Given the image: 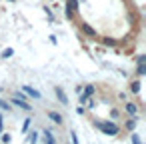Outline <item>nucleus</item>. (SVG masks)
I'll return each mask as SVG.
<instances>
[{
  "instance_id": "nucleus-4",
  "label": "nucleus",
  "mask_w": 146,
  "mask_h": 144,
  "mask_svg": "<svg viewBox=\"0 0 146 144\" xmlns=\"http://www.w3.org/2000/svg\"><path fill=\"white\" fill-rule=\"evenodd\" d=\"M22 92L28 96V98H34V100H40L42 98V94L38 92V90H34V88H30V86H22Z\"/></svg>"
},
{
  "instance_id": "nucleus-13",
  "label": "nucleus",
  "mask_w": 146,
  "mask_h": 144,
  "mask_svg": "<svg viewBox=\"0 0 146 144\" xmlns=\"http://www.w3.org/2000/svg\"><path fill=\"white\" fill-rule=\"evenodd\" d=\"M12 54H14V50H12V48H6V50L2 52V58H10Z\"/></svg>"
},
{
  "instance_id": "nucleus-9",
  "label": "nucleus",
  "mask_w": 146,
  "mask_h": 144,
  "mask_svg": "<svg viewBox=\"0 0 146 144\" xmlns=\"http://www.w3.org/2000/svg\"><path fill=\"white\" fill-rule=\"evenodd\" d=\"M130 90H132V94H138V92H140V80H134V82L130 84Z\"/></svg>"
},
{
  "instance_id": "nucleus-5",
  "label": "nucleus",
  "mask_w": 146,
  "mask_h": 144,
  "mask_svg": "<svg viewBox=\"0 0 146 144\" xmlns=\"http://www.w3.org/2000/svg\"><path fill=\"white\" fill-rule=\"evenodd\" d=\"M10 104H12V106H18V108H22V110H32V106H30L26 100H18V98H14V96L10 98Z\"/></svg>"
},
{
  "instance_id": "nucleus-16",
  "label": "nucleus",
  "mask_w": 146,
  "mask_h": 144,
  "mask_svg": "<svg viewBox=\"0 0 146 144\" xmlns=\"http://www.w3.org/2000/svg\"><path fill=\"white\" fill-rule=\"evenodd\" d=\"M2 130H4V116L0 114V132H2Z\"/></svg>"
},
{
  "instance_id": "nucleus-19",
  "label": "nucleus",
  "mask_w": 146,
  "mask_h": 144,
  "mask_svg": "<svg viewBox=\"0 0 146 144\" xmlns=\"http://www.w3.org/2000/svg\"><path fill=\"white\" fill-rule=\"evenodd\" d=\"M132 142H134V144H140V138H138L136 134H132Z\"/></svg>"
},
{
  "instance_id": "nucleus-15",
  "label": "nucleus",
  "mask_w": 146,
  "mask_h": 144,
  "mask_svg": "<svg viewBox=\"0 0 146 144\" xmlns=\"http://www.w3.org/2000/svg\"><path fill=\"white\" fill-rule=\"evenodd\" d=\"M76 114H80V116H82V114H86V108H84V106L80 104V106L76 108Z\"/></svg>"
},
{
  "instance_id": "nucleus-12",
  "label": "nucleus",
  "mask_w": 146,
  "mask_h": 144,
  "mask_svg": "<svg viewBox=\"0 0 146 144\" xmlns=\"http://www.w3.org/2000/svg\"><path fill=\"white\" fill-rule=\"evenodd\" d=\"M88 100H90V96H88V94H84V92H82V94H80V98H78V102H80L82 106H84V104H86Z\"/></svg>"
},
{
  "instance_id": "nucleus-1",
  "label": "nucleus",
  "mask_w": 146,
  "mask_h": 144,
  "mask_svg": "<svg viewBox=\"0 0 146 144\" xmlns=\"http://www.w3.org/2000/svg\"><path fill=\"white\" fill-rule=\"evenodd\" d=\"M94 126L100 132H104L106 136H118L120 134V126L112 120H94Z\"/></svg>"
},
{
  "instance_id": "nucleus-6",
  "label": "nucleus",
  "mask_w": 146,
  "mask_h": 144,
  "mask_svg": "<svg viewBox=\"0 0 146 144\" xmlns=\"http://www.w3.org/2000/svg\"><path fill=\"white\" fill-rule=\"evenodd\" d=\"M54 92H56V98H58V102L60 104H64V106H68V98H66V92L60 88V86H56L54 88Z\"/></svg>"
},
{
  "instance_id": "nucleus-2",
  "label": "nucleus",
  "mask_w": 146,
  "mask_h": 144,
  "mask_svg": "<svg viewBox=\"0 0 146 144\" xmlns=\"http://www.w3.org/2000/svg\"><path fill=\"white\" fill-rule=\"evenodd\" d=\"M124 114L138 118V114H140V106H138L134 100H124Z\"/></svg>"
},
{
  "instance_id": "nucleus-8",
  "label": "nucleus",
  "mask_w": 146,
  "mask_h": 144,
  "mask_svg": "<svg viewBox=\"0 0 146 144\" xmlns=\"http://www.w3.org/2000/svg\"><path fill=\"white\" fill-rule=\"evenodd\" d=\"M134 128H136V118H134V116H130V118L126 120V124H124V130H128V132H130V130H134Z\"/></svg>"
},
{
  "instance_id": "nucleus-10",
  "label": "nucleus",
  "mask_w": 146,
  "mask_h": 144,
  "mask_svg": "<svg viewBox=\"0 0 146 144\" xmlns=\"http://www.w3.org/2000/svg\"><path fill=\"white\" fill-rule=\"evenodd\" d=\"M120 116H122V112H120L118 108H112V110H110V118H112V120H118Z\"/></svg>"
},
{
  "instance_id": "nucleus-3",
  "label": "nucleus",
  "mask_w": 146,
  "mask_h": 144,
  "mask_svg": "<svg viewBox=\"0 0 146 144\" xmlns=\"http://www.w3.org/2000/svg\"><path fill=\"white\" fill-rule=\"evenodd\" d=\"M48 118H50L54 124H58V126L64 124V118H62V114H60L58 110H48Z\"/></svg>"
},
{
  "instance_id": "nucleus-17",
  "label": "nucleus",
  "mask_w": 146,
  "mask_h": 144,
  "mask_svg": "<svg viewBox=\"0 0 146 144\" xmlns=\"http://www.w3.org/2000/svg\"><path fill=\"white\" fill-rule=\"evenodd\" d=\"M2 140H4V144H8V142H10V134H4Z\"/></svg>"
},
{
  "instance_id": "nucleus-18",
  "label": "nucleus",
  "mask_w": 146,
  "mask_h": 144,
  "mask_svg": "<svg viewBox=\"0 0 146 144\" xmlns=\"http://www.w3.org/2000/svg\"><path fill=\"white\" fill-rule=\"evenodd\" d=\"M36 138H38V136H36V132H32V134H30V142L34 144V142H36Z\"/></svg>"
},
{
  "instance_id": "nucleus-7",
  "label": "nucleus",
  "mask_w": 146,
  "mask_h": 144,
  "mask_svg": "<svg viewBox=\"0 0 146 144\" xmlns=\"http://www.w3.org/2000/svg\"><path fill=\"white\" fill-rule=\"evenodd\" d=\"M42 136H44V142H46V144H56V140H54V136H52V132H50L48 128L42 130Z\"/></svg>"
},
{
  "instance_id": "nucleus-14",
  "label": "nucleus",
  "mask_w": 146,
  "mask_h": 144,
  "mask_svg": "<svg viewBox=\"0 0 146 144\" xmlns=\"http://www.w3.org/2000/svg\"><path fill=\"white\" fill-rule=\"evenodd\" d=\"M28 128H30V118H26V120H24V126H22V132H28Z\"/></svg>"
},
{
  "instance_id": "nucleus-11",
  "label": "nucleus",
  "mask_w": 146,
  "mask_h": 144,
  "mask_svg": "<svg viewBox=\"0 0 146 144\" xmlns=\"http://www.w3.org/2000/svg\"><path fill=\"white\" fill-rule=\"evenodd\" d=\"M94 90H96V88H94L92 84H86V86H84V94H88V96H92V94H94Z\"/></svg>"
}]
</instances>
